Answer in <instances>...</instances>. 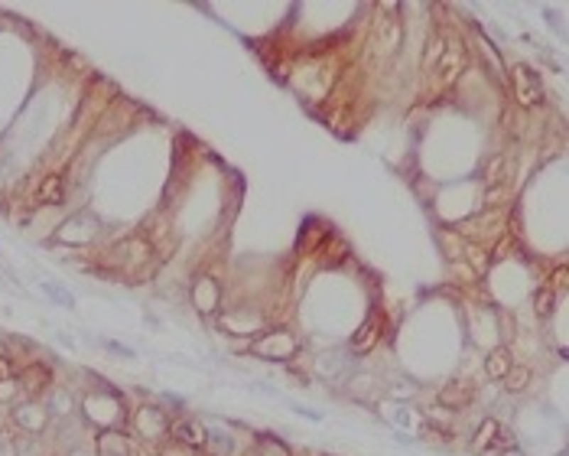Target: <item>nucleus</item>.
Masks as SVG:
<instances>
[{"mask_svg": "<svg viewBox=\"0 0 569 456\" xmlns=\"http://www.w3.org/2000/svg\"><path fill=\"white\" fill-rule=\"evenodd\" d=\"M290 410H296L300 418H306V420H323V414L319 410H306V408H300V404H290Z\"/></svg>", "mask_w": 569, "mask_h": 456, "instance_id": "obj_22", "label": "nucleus"}, {"mask_svg": "<svg viewBox=\"0 0 569 456\" xmlns=\"http://www.w3.org/2000/svg\"><path fill=\"white\" fill-rule=\"evenodd\" d=\"M257 359H267V362H286V359L296 356V339H293L290 329L283 326H273V329H264L261 336L251 346Z\"/></svg>", "mask_w": 569, "mask_h": 456, "instance_id": "obj_3", "label": "nucleus"}, {"mask_svg": "<svg viewBox=\"0 0 569 456\" xmlns=\"http://www.w3.org/2000/svg\"><path fill=\"white\" fill-rule=\"evenodd\" d=\"M446 36H430V49H426V55H423V65L426 69H433L439 59H443V53H446Z\"/></svg>", "mask_w": 569, "mask_h": 456, "instance_id": "obj_20", "label": "nucleus"}, {"mask_svg": "<svg viewBox=\"0 0 569 456\" xmlns=\"http://www.w3.org/2000/svg\"><path fill=\"white\" fill-rule=\"evenodd\" d=\"M104 349H111L114 356H121V359H134L137 352H131L127 346H121V342H114V339H104Z\"/></svg>", "mask_w": 569, "mask_h": 456, "instance_id": "obj_21", "label": "nucleus"}, {"mask_svg": "<svg viewBox=\"0 0 569 456\" xmlns=\"http://www.w3.org/2000/svg\"><path fill=\"white\" fill-rule=\"evenodd\" d=\"M553 287H540L537 297H533V309H537V317H550L553 313Z\"/></svg>", "mask_w": 569, "mask_h": 456, "instance_id": "obj_19", "label": "nucleus"}, {"mask_svg": "<svg viewBox=\"0 0 569 456\" xmlns=\"http://www.w3.org/2000/svg\"><path fill=\"white\" fill-rule=\"evenodd\" d=\"M462 65H465V53H462L459 46H446V53H443V59L433 65V69H446V75L439 78V85H453L455 78L462 75Z\"/></svg>", "mask_w": 569, "mask_h": 456, "instance_id": "obj_7", "label": "nucleus"}, {"mask_svg": "<svg viewBox=\"0 0 569 456\" xmlns=\"http://www.w3.org/2000/svg\"><path fill=\"white\" fill-rule=\"evenodd\" d=\"M205 443L215 450L218 456H231V453H234V437H228V433L218 430V427H205Z\"/></svg>", "mask_w": 569, "mask_h": 456, "instance_id": "obj_14", "label": "nucleus"}, {"mask_svg": "<svg viewBox=\"0 0 569 456\" xmlns=\"http://www.w3.org/2000/svg\"><path fill=\"white\" fill-rule=\"evenodd\" d=\"M39 290L55 303V307H65V309H75V294H72L65 284L59 280H39Z\"/></svg>", "mask_w": 569, "mask_h": 456, "instance_id": "obj_10", "label": "nucleus"}, {"mask_svg": "<svg viewBox=\"0 0 569 456\" xmlns=\"http://www.w3.org/2000/svg\"><path fill=\"white\" fill-rule=\"evenodd\" d=\"M498 437H501V424H498V420H492V418L482 420L478 433L472 437V450H475V453H488V450H492V453H494V447H498Z\"/></svg>", "mask_w": 569, "mask_h": 456, "instance_id": "obj_8", "label": "nucleus"}, {"mask_svg": "<svg viewBox=\"0 0 569 456\" xmlns=\"http://www.w3.org/2000/svg\"><path fill=\"white\" fill-rule=\"evenodd\" d=\"M504 166H508V157H494V160L492 163H488V173H484V176H488V186H501V183H508V176H511V173L508 170H504Z\"/></svg>", "mask_w": 569, "mask_h": 456, "instance_id": "obj_18", "label": "nucleus"}, {"mask_svg": "<svg viewBox=\"0 0 569 456\" xmlns=\"http://www.w3.org/2000/svg\"><path fill=\"white\" fill-rule=\"evenodd\" d=\"M377 336H381V326H377V319H371V323L364 326V329H358V333H354V339H352L354 356H362V349L368 352V349L377 342Z\"/></svg>", "mask_w": 569, "mask_h": 456, "instance_id": "obj_17", "label": "nucleus"}, {"mask_svg": "<svg viewBox=\"0 0 569 456\" xmlns=\"http://www.w3.org/2000/svg\"><path fill=\"white\" fill-rule=\"evenodd\" d=\"M391 420H394V424H400V427H413V430L426 424L423 414H420L413 404H397V408L391 410Z\"/></svg>", "mask_w": 569, "mask_h": 456, "instance_id": "obj_15", "label": "nucleus"}, {"mask_svg": "<svg viewBox=\"0 0 569 456\" xmlns=\"http://www.w3.org/2000/svg\"><path fill=\"white\" fill-rule=\"evenodd\" d=\"M501 381H504V388H508L511 395H517V391H524V388L531 385V368H527V365H511L508 375Z\"/></svg>", "mask_w": 569, "mask_h": 456, "instance_id": "obj_16", "label": "nucleus"}, {"mask_svg": "<svg viewBox=\"0 0 569 456\" xmlns=\"http://www.w3.org/2000/svg\"><path fill=\"white\" fill-rule=\"evenodd\" d=\"M10 378V362H7V356H0V381H7Z\"/></svg>", "mask_w": 569, "mask_h": 456, "instance_id": "obj_23", "label": "nucleus"}, {"mask_svg": "<svg viewBox=\"0 0 569 456\" xmlns=\"http://www.w3.org/2000/svg\"><path fill=\"white\" fill-rule=\"evenodd\" d=\"M560 456H566V453H560Z\"/></svg>", "mask_w": 569, "mask_h": 456, "instance_id": "obj_25", "label": "nucleus"}, {"mask_svg": "<svg viewBox=\"0 0 569 456\" xmlns=\"http://www.w3.org/2000/svg\"><path fill=\"white\" fill-rule=\"evenodd\" d=\"M508 368H511V356H508V349H494L492 356L484 359V375L488 378H504L508 375Z\"/></svg>", "mask_w": 569, "mask_h": 456, "instance_id": "obj_13", "label": "nucleus"}, {"mask_svg": "<svg viewBox=\"0 0 569 456\" xmlns=\"http://www.w3.org/2000/svg\"><path fill=\"white\" fill-rule=\"evenodd\" d=\"M511 92L521 108H537V105H543V78L527 62H517V65H511Z\"/></svg>", "mask_w": 569, "mask_h": 456, "instance_id": "obj_2", "label": "nucleus"}, {"mask_svg": "<svg viewBox=\"0 0 569 456\" xmlns=\"http://www.w3.org/2000/svg\"><path fill=\"white\" fill-rule=\"evenodd\" d=\"M218 300H222V287H218L215 277H195L193 284V303L199 313H215L218 309Z\"/></svg>", "mask_w": 569, "mask_h": 456, "instance_id": "obj_4", "label": "nucleus"}, {"mask_svg": "<svg viewBox=\"0 0 569 456\" xmlns=\"http://www.w3.org/2000/svg\"><path fill=\"white\" fill-rule=\"evenodd\" d=\"M39 202L43 206H49V202H65V176L62 173H53V176L43 179V186H39Z\"/></svg>", "mask_w": 569, "mask_h": 456, "instance_id": "obj_9", "label": "nucleus"}, {"mask_svg": "<svg viewBox=\"0 0 569 456\" xmlns=\"http://www.w3.org/2000/svg\"><path fill=\"white\" fill-rule=\"evenodd\" d=\"M472 398H475V388H472V381H453V385H446L443 391H439V404L449 410H462L469 408Z\"/></svg>", "mask_w": 569, "mask_h": 456, "instance_id": "obj_6", "label": "nucleus"}, {"mask_svg": "<svg viewBox=\"0 0 569 456\" xmlns=\"http://www.w3.org/2000/svg\"><path fill=\"white\" fill-rule=\"evenodd\" d=\"M134 424H137V430H143V437H163V433L170 430L166 414H163L160 408H153V404H143V408L137 410Z\"/></svg>", "mask_w": 569, "mask_h": 456, "instance_id": "obj_5", "label": "nucleus"}, {"mask_svg": "<svg viewBox=\"0 0 569 456\" xmlns=\"http://www.w3.org/2000/svg\"><path fill=\"white\" fill-rule=\"evenodd\" d=\"M13 418H16V424L26 427V430H43V424H46V410H39L36 404H20Z\"/></svg>", "mask_w": 569, "mask_h": 456, "instance_id": "obj_12", "label": "nucleus"}, {"mask_svg": "<svg viewBox=\"0 0 569 456\" xmlns=\"http://www.w3.org/2000/svg\"><path fill=\"white\" fill-rule=\"evenodd\" d=\"M173 433H176L185 447H205V427L195 424V420H179V424H173Z\"/></svg>", "mask_w": 569, "mask_h": 456, "instance_id": "obj_11", "label": "nucleus"}, {"mask_svg": "<svg viewBox=\"0 0 569 456\" xmlns=\"http://www.w3.org/2000/svg\"><path fill=\"white\" fill-rule=\"evenodd\" d=\"M498 456H527V453H524V450H517V447H504Z\"/></svg>", "mask_w": 569, "mask_h": 456, "instance_id": "obj_24", "label": "nucleus"}, {"mask_svg": "<svg viewBox=\"0 0 569 456\" xmlns=\"http://www.w3.org/2000/svg\"><path fill=\"white\" fill-rule=\"evenodd\" d=\"M104 267L127 280H143L146 271L153 267V251H150V245H146L143 238H127L108 251Z\"/></svg>", "mask_w": 569, "mask_h": 456, "instance_id": "obj_1", "label": "nucleus"}]
</instances>
